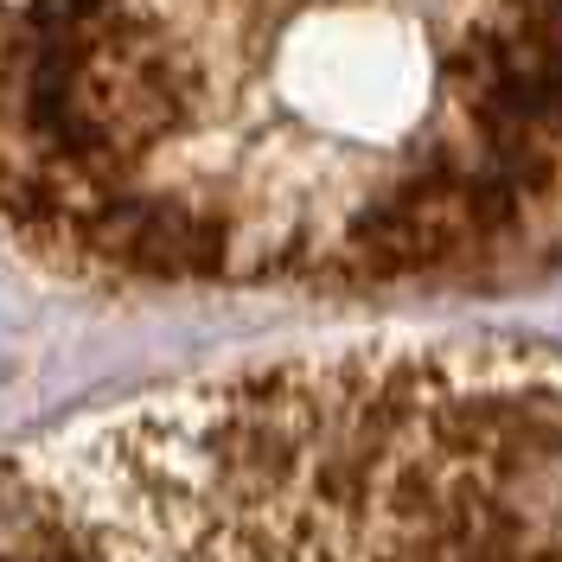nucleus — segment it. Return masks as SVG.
I'll return each mask as SVG.
<instances>
[{
	"mask_svg": "<svg viewBox=\"0 0 562 562\" xmlns=\"http://www.w3.org/2000/svg\"><path fill=\"white\" fill-rule=\"evenodd\" d=\"M97 467L140 562H562V384L505 358L244 378Z\"/></svg>",
	"mask_w": 562,
	"mask_h": 562,
	"instance_id": "obj_1",
	"label": "nucleus"
}]
</instances>
